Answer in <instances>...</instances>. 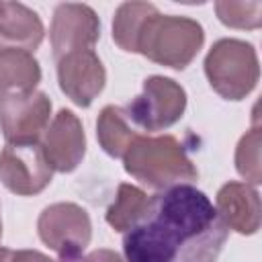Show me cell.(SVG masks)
I'll use <instances>...</instances> for the list:
<instances>
[{
  "label": "cell",
  "instance_id": "cell-1",
  "mask_svg": "<svg viewBox=\"0 0 262 262\" xmlns=\"http://www.w3.org/2000/svg\"><path fill=\"white\" fill-rule=\"evenodd\" d=\"M229 229L192 184L154 194L151 213L123 237L125 262H217Z\"/></svg>",
  "mask_w": 262,
  "mask_h": 262
},
{
  "label": "cell",
  "instance_id": "cell-2",
  "mask_svg": "<svg viewBox=\"0 0 262 262\" xmlns=\"http://www.w3.org/2000/svg\"><path fill=\"white\" fill-rule=\"evenodd\" d=\"M123 168L141 184L166 190L196 180L199 172L174 135H139L123 156Z\"/></svg>",
  "mask_w": 262,
  "mask_h": 262
},
{
  "label": "cell",
  "instance_id": "cell-3",
  "mask_svg": "<svg viewBox=\"0 0 262 262\" xmlns=\"http://www.w3.org/2000/svg\"><path fill=\"white\" fill-rule=\"evenodd\" d=\"M205 31L201 23L188 16L160 14L158 10L145 20L137 37V53L174 70H184L201 51Z\"/></svg>",
  "mask_w": 262,
  "mask_h": 262
},
{
  "label": "cell",
  "instance_id": "cell-4",
  "mask_svg": "<svg viewBox=\"0 0 262 262\" xmlns=\"http://www.w3.org/2000/svg\"><path fill=\"white\" fill-rule=\"evenodd\" d=\"M205 76L211 88L225 100L246 98L258 84L260 66L252 43L242 39H219L205 57Z\"/></svg>",
  "mask_w": 262,
  "mask_h": 262
},
{
  "label": "cell",
  "instance_id": "cell-5",
  "mask_svg": "<svg viewBox=\"0 0 262 262\" xmlns=\"http://www.w3.org/2000/svg\"><path fill=\"white\" fill-rule=\"evenodd\" d=\"M37 233L41 242L63 262H74L90 244V215L76 203H53L41 211L37 219Z\"/></svg>",
  "mask_w": 262,
  "mask_h": 262
},
{
  "label": "cell",
  "instance_id": "cell-6",
  "mask_svg": "<svg viewBox=\"0 0 262 262\" xmlns=\"http://www.w3.org/2000/svg\"><path fill=\"white\" fill-rule=\"evenodd\" d=\"M186 108L184 88L166 76H149L143 80L141 94L125 108L129 121L149 133L172 127Z\"/></svg>",
  "mask_w": 262,
  "mask_h": 262
},
{
  "label": "cell",
  "instance_id": "cell-7",
  "mask_svg": "<svg viewBox=\"0 0 262 262\" xmlns=\"http://www.w3.org/2000/svg\"><path fill=\"white\" fill-rule=\"evenodd\" d=\"M51 117V100L41 90L14 92L0 102V129L6 143L41 141Z\"/></svg>",
  "mask_w": 262,
  "mask_h": 262
},
{
  "label": "cell",
  "instance_id": "cell-8",
  "mask_svg": "<svg viewBox=\"0 0 262 262\" xmlns=\"http://www.w3.org/2000/svg\"><path fill=\"white\" fill-rule=\"evenodd\" d=\"M49 168L41 143H6L0 151V182L18 196H33L51 182Z\"/></svg>",
  "mask_w": 262,
  "mask_h": 262
},
{
  "label": "cell",
  "instance_id": "cell-9",
  "mask_svg": "<svg viewBox=\"0 0 262 262\" xmlns=\"http://www.w3.org/2000/svg\"><path fill=\"white\" fill-rule=\"evenodd\" d=\"M98 37L100 20L88 4L63 2L55 6L49 27V41L55 59L78 49H92Z\"/></svg>",
  "mask_w": 262,
  "mask_h": 262
},
{
  "label": "cell",
  "instance_id": "cell-10",
  "mask_svg": "<svg viewBox=\"0 0 262 262\" xmlns=\"http://www.w3.org/2000/svg\"><path fill=\"white\" fill-rule=\"evenodd\" d=\"M57 82L74 104L86 108L102 92L106 72L94 49H78L57 59Z\"/></svg>",
  "mask_w": 262,
  "mask_h": 262
},
{
  "label": "cell",
  "instance_id": "cell-11",
  "mask_svg": "<svg viewBox=\"0 0 262 262\" xmlns=\"http://www.w3.org/2000/svg\"><path fill=\"white\" fill-rule=\"evenodd\" d=\"M39 143L49 168L61 174L76 170L86 154L84 127L80 119L68 108H61L49 121Z\"/></svg>",
  "mask_w": 262,
  "mask_h": 262
},
{
  "label": "cell",
  "instance_id": "cell-12",
  "mask_svg": "<svg viewBox=\"0 0 262 262\" xmlns=\"http://www.w3.org/2000/svg\"><path fill=\"white\" fill-rule=\"evenodd\" d=\"M215 209L227 229L252 235L260 227V194L252 184L225 182L215 196Z\"/></svg>",
  "mask_w": 262,
  "mask_h": 262
},
{
  "label": "cell",
  "instance_id": "cell-13",
  "mask_svg": "<svg viewBox=\"0 0 262 262\" xmlns=\"http://www.w3.org/2000/svg\"><path fill=\"white\" fill-rule=\"evenodd\" d=\"M45 29L39 14L23 2H0V49L35 51Z\"/></svg>",
  "mask_w": 262,
  "mask_h": 262
},
{
  "label": "cell",
  "instance_id": "cell-14",
  "mask_svg": "<svg viewBox=\"0 0 262 262\" xmlns=\"http://www.w3.org/2000/svg\"><path fill=\"white\" fill-rule=\"evenodd\" d=\"M41 80L39 61L31 51L0 49V102L14 92H29Z\"/></svg>",
  "mask_w": 262,
  "mask_h": 262
},
{
  "label": "cell",
  "instance_id": "cell-15",
  "mask_svg": "<svg viewBox=\"0 0 262 262\" xmlns=\"http://www.w3.org/2000/svg\"><path fill=\"white\" fill-rule=\"evenodd\" d=\"M151 207H154V194H147L139 186L123 182L119 184L117 196L113 205L106 209L104 217L115 231L127 233L151 213Z\"/></svg>",
  "mask_w": 262,
  "mask_h": 262
},
{
  "label": "cell",
  "instance_id": "cell-16",
  "mask_svg": "<svg viewBox=\"0 0 262 262\" xmlns=\"http://www.w3.org/2000/svg\"><path fill=\"white\" fill-rule=\"evenodd\" d=\"M96 137H98L100 147L111 158H121L123 160L125 151L139 137V133L131 125L125 108L115 106V104H108L98 115V121H96Z\"/></svg>",
  "mask_w": 262,
  "mask_h": 262
},
{
  "label": "cell",
  "instance_id": "cell-17",
  "mask_svg": "<svg viewBox=\"0 0 262 262\" xmlns=\"http://www.w3.org/2000/svg\"><path fill=\"white\" fill-rule=\"evenodd\" d=\"M158 8L149 2H123L115 10L113 18V41L129 53H137V37L145 20Z\"/></svg>",
  "mask_w": 262,
  "mask_h": 262
},
{
  "label": "cell",
  "instance_id": "cell-18",
  "mask_svg": "<svg viewBox=\"0 0 262 262\" xmlns=\"http://www.w3.org/2000/svg\"><path fill=\"white\" fill-rule=\"evenodd\" d=\"M235 170L246 184L262 182V166H260V127H252L242 135L235 147Z\"/></svg>",
  "mask_w": 262,
  "mask_h": 262
},
{
  "label": "cell",
  "instance_id": "cell-19",
  "mask_svg": "<svg viewBox=\"0 0 262 262\" xmlns=\"http://www.w3.org/2000/svg\"><path fill=\"white\" fill-rule=\"evenodd\" d=\"M217 18L231 29H258L262 25V2H215Z\"/></svg>",
  "mask_w": 262,
  "mask_h": 262
},
{
  "label": "cell",
  "instance_id": "cell-20",
  "mask_svg": "<svg viewBox=\"0 0 262 262\" xmlns=\"http://www.w3.org/2000/svg\"><path fill=\"white\" fill-rule=\"evenodd\" d=\"M74 262H125L117 252L113 250H106V248H98L90 254H86L84 258H78Z\"/></svg>",
  "mask_w": 262,
  "mask_h": 262
},
{
  "label": "cell",
  "instance_id": "cell-21",
  "mask_svg": "<svg viewBox=\"0 0 262 262\" xmlns=\"http://www.w3.org/2000/svg\"><path fill=\"white\" fill-rule=\"evenodd\" d=\"M12 262H57V260H53L37 250H18L12 256Z\"/></svg>",
  "mask_w": 262,
  "mask_h": 262
},
{
  "label": "cell",
  "instance_id": "cell-22",
  "mask_svg": "<svg viewBox=\"0 0 262 262\" xmlns=\"http://www.w3.org/2000/svg\"><path fill=\"white\" fill-rule=\"evenodd\" d=\"M12 256H14L12 250H8V248H0V262H12Z\"/></svg>",
  "mask_w": 262,
  "mask_h": 262
},
{
  "label": "cell",
  "instance_id": "cell-23",
  "mask_svg": "<svg viewBox=\"0 0 262 262\" xmlns=\"http://www.w3.org/2000/svg\"><path fill=\"white\" fill-rule=\"evenodd\" d=\"M0 237H2V221H0Z\"/></svg>",
  "mask_w": 262,
  "mask_h": 262
}]
</instances>
